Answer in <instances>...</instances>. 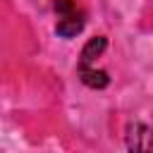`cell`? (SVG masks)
Instances as JSON below:
<instances>
[{
    "mask_svg": "<svg viewBox=\"0 0 153 153\" xmlns=\"http://www.w3.org/2000/svg\"><path fill=\"white\" fill-rule=\"evenodd\" d=\"M79 76L88 88H105L110 84V76L103 69H93L88 65H79Z\"/></svg>",
    "mask_w": 153,
    "mask_h": 153,
    "instance_id": "3",
    "label": "cell"
},
{
    "mask_svg": "<svg viewBox=\"0 0 153 153\" xmlns=\"http://www.w3.org/2000/svg\"><path fill=\"white\" fill-rule=\"evenodd\" d=\"M105 48H108V38H105V36H93V38H88V43L81 48V60H79V65H91L96 57L103 55Z\"/></svg>",
    "mask_w": 153,
    "mask_h": 153,
    "instance_id": "4",
    "label": "cell"
},
{
    "mask_svg": "<svg viewBox=\"0 0 153 153\" xmlns=\"http://www.w3.org/2000/svg\"><path fill=\"white\" fill-rule=\"evenodd\" d=\"M81 29H84V14H81L79 10L72 12V14H62L60 22H57V26H55V31H57L62 38H72V36H76Z\"/></svg>",
    "mask_w": 153,
    "mask_h": 153,
    "instance_id": "2",
    "label": "cell"
},
{
    "mask_svg": "<svg viewBox=\"0 0 153 153\" xmlns=\"http://www.w3.org/2000/svg\"><path fill=\"white\" fill-rule=\"evenodd\" d=\"M55 12L62 17V14H72V12H76V2L74 0H57L55 2Z\"/></svg>",
    "mask_w": 153,
    "mask_h": 153,
    "instance_id": "5",
    "label": "cell"
},
{
    "mask_svg": "<svg viewBox=\"0 0 153 153\" xmlns=\"http://www.w3.org/2000/svg\"><path fill=\"white\" fill-rule=\"evenodd\" d=\"M127 131H129V134H127V146H129L131 151H143V148H151V146H153V131H151L146 124L134 122V124H129Z\"/></svg>",
    "mask_w": 153,
    "mask_h": 153,
    "instance_id": "1",
    "label": "cell"
}]
</instances>
